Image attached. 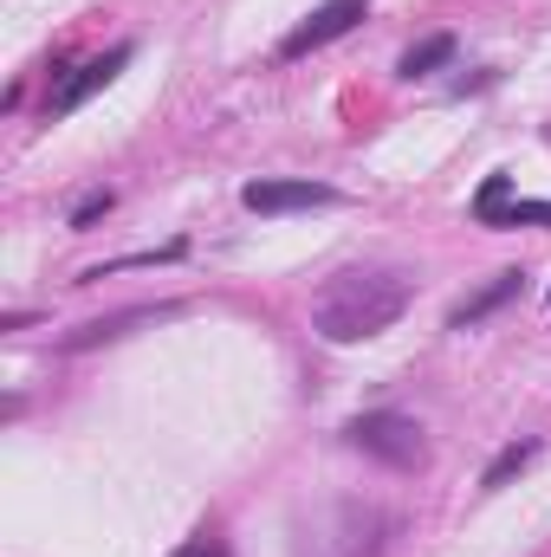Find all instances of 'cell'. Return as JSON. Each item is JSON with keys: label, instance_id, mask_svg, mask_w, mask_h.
Instances as JSON below:
<instances>
[{"label": "cell", "instance_id": "obj_1", "mask_svg": "<svg viewBox=\"0 0 551 557\" xmlns=\"http://www.w3.org/2000/svg\"><path fill=\"white\" fill-rule=\"evenodd\" d=\"M409 311V278L377 273V267H351V273L325 278L311 298V331L325 344H364L377 331H390Z\"/></svg>", "mask_w": 551, "mask_h": 557}, {"label": "cell", "instance_id": "obj_12", "mask_svg": "<svg viewBox=\"0 0 551 557\" xmlns=\"http://www.w3.org/2000/svg\"><path fill=\"white\" fill-rule=\"evenodd\" d=\"M105 214H111V195H91V201H85V208L72 214V234H85V227H98Z\"/></svg>", "mask_w": 551, "mask_h": 557}, {"label": "cell", "instance_id": "obj_8", "mask_svg": "<svg viewBox=\"0 0 551 557\" xmlns=\"http://www.w3.org/2000/svg\"><path fill=\"white\" fill-rule=\"evenodd\" d=\"M169 305H156V311H118V318H98V324H85V331H72L65 337V350H91V344H111V337H124L131 324H149V318H162Z\"/></svg>", "mask_w": 551, "mask_h": 557}, {"label": "cell", "instance_id": "obj_2", "mask_svg": "<svg viewBox=\"0 0 551 557\" xmlns=\"http://www.w3.org/2000/svg\"><path fill=\"white\" fill-rule=\"evenodd\" d=\"M344 441L357 447V454H370V460H383V467H396V473H409L428 460V441H421V428L409 416H396V409H370V416L344 421Z\"/></svg>", "mask_w": 551, "mask_h": 557}, {"label": "cell", "instance_id": "obj_11", "mask_svg": "<svg viewBox=\"0 0 551 557\" xmlns=\"http://www.w3.org/2000/svg\"><path fill=\"white\" fill-rule=\"evenodd\" d=\"M493 227H551V201H506Z\"/></svg>", "mask_w": 551, "mask_h": 557}, {"label": "cell", "instance_id": "obj_10", "mask_svg": "<svg viewBox=\"0 0 551 557\" xmlns=\"http://www.w3.org/2000/svg\"><path fill=\"white\" fill-rule=\"evenodd\" d=\"M506 201H513V175H487V182H480V195H474V221H480V227H493Z\"/></svg>", "mask_w": 551, "mask_h": 557}, {"label": "cell", "instance_id": "obj_7", "mask_svg": "<svg viewBox=\"0 0 551 557\" xmlns=\"http://www.w3.org/2000/svg\"><path fill=\"white\" fill-rule=\"evenodd\" d=\"M454 59V33H428L421 46H409L403 59H396V78H428V72H441Z\"/></svg>", "mask_w": 551, "mask_h": 557}, {"label": "cell", "instance_id": "obj_3", "mask_svg": "<svg viewBox=\"0 0 551 557\" xmlns=\"http://www.w3.org/2000/svg\"><path fill=\"white\" fill-rule=\"evenodd\" d=\"M364 7L370 0H325L305 26H292L285 33V46H279V59H305V52H318V46H331V39H344L357 20H364Z\"/></svg>", "mask_w": 551, "mask_h": 557}, {"label": "cell", "instance_id": "obj_5", "mask_svg": "<svg viewBox=\"0 0 551 557\" xmlns=\"http://www.w3.org/2000/svg\"><path fill=\"white\" fill-rule=\"evenodd\" d=\"M241 201H247L254 214H292V208H325V201H338V195H331L325 182H247Z\"/></svg>", "mask_w": 551, "mask_h": 557}, {"label": "cell", "instance_id": "obj_13", "mask_svg": "<svg viewBox=\"0 0 551 557\" xmlns=\"http://www.w3.org/2000/svg\"><path fill=\"white\" fill-rule=\"evenodd\" d=\"M175 557H234L228 545H215V539H195V545H182Z\"/></svg>", "mask_w": 551, "mask_h": 557}, {"label": "cell", "instance_id": "obj_6", "mask_svg": "<svg viewBox=\"0 0 551 557\" xmlns=\"http://www.w3.org/2000/svg\"><path fill=\"white\" fill-rule=\"evenodd\" d=\"M519 278H526V273H493L487 285H480V292H474V298H461V305L448 311V324H454V331H467V324H480L487 311H500V305H506V298L519 292Z\"/></svg>", "mask_w": 551, "mask_h": 557}, {"label": "cell", "instance_id": "obj_4", "mask_svg": "<svg viewBox=\"0 0 551 557\" xmlns=\"http://www.w3.org/2000/svg\"><path fill=\"white\" fill-rule=\"evenodd\" d=\"M131 59H137V46H111L105 59H85V65H78V78H65V85H59V98L46 104V117H65V111H78V104H85L91 91H105V85H111V78H118Z\"/></svg>", "mask_w": 551, "mask_h": 557}, {"label": "cell", "instance_id": "obj_9", "mask_svg": "<svg viewBox=\"0 0 551 557\" xmlns=\"http://www.w3.org/2000/svg\"><path fill=\"white\" fill-rule=\"evenodd\" d=\"M526 467H532V441H513V447H506V454L480 473V493H500V486H506V480H519Z\"/></svg>", "mask_w": 551, "mask_h": 557}]
</instances>
